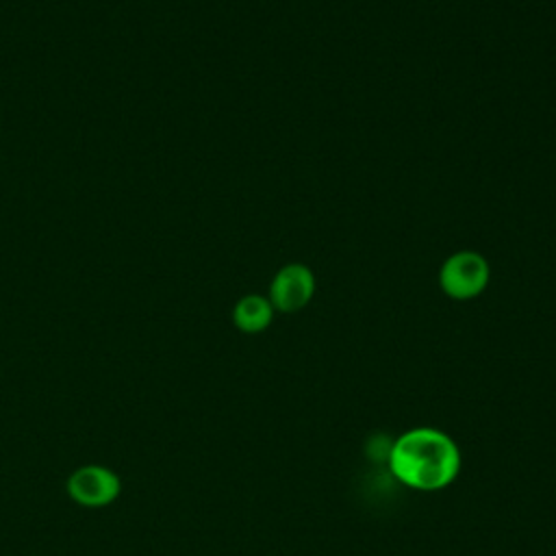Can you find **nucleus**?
<instances>
[{
	"mask_svg": "<svg viewBox=\"0 0 556 556\" xmlns=\"http://www.w3.org/2000/svg\"><path fill=\"white\" fill-rule=\"evenodd\" d=\"M391 473L408 489L434 493L460 473V447L443 430L417 426L402 432L387 454Z\"/></svg>",
	"mask_w": 556,
	"mask_h": 556,
	"instance_id": "1",
	"label": "nucleus"
},
{
	"mask_svg": "<svg viewBox=\"0 0 556 556\" xmlns=\"http://www.w3.org/2000/svg\"><path fill=\"white\" fill-rule=\"evenodd\" d=\"M67 493L80 506H106L119 495V478L106 467L87 465L70 476Z\"/></svg>",
	"mask_w": 556,
	"mask_h": 556,
	"instance_id": "2",
	"label": "nucleus"
},
{
	"mask_svg": "<svg viewBox=\"0 0 556 556\" xmlns=\"http://www.w3.org/2000/svg\"><path fill=\"white\" fill-rule=\"evenodd\" d=\"M486 278H489L486 263L471 252L454 254L441 269L443 291L458 300L478 295L484 289Z\"/></svg>",
	"mask_w": 556,
	"mask_h": 556,
	"instance_id": "3",
	"label": "nucleus"
},
{
	"mask_svg": "<svg viewBox=\"0 0 556 556\" xmlns=\"http://www.w3.org/2000/svg\"><path fill=\"white\" fill-rule=\"evenodd\" d=\"M271 304L280 311H298L313 295V276L302 265H289L271 282Z\"/></svg>",
	"mask_w": 556,
	"mask_h": 556,
	"instance_id": "4",
	"label": "nucleus"
},
{
	"mask_svg": "<svg viewBox=\"0 0 556 556\" xmlns=\"http://www.w3.org/2000/svg\"><path fill=\"white\" fill-rule=\"evenodd\" d=\"M232 319L243 332H261L271 321V304L261 295H245L235 306Z\"/></svg>",
	"mask_w": 556,
	"mask_h": 556,
	"instance_id": "5",
	"label": "nucleus"
}]
</instances>
